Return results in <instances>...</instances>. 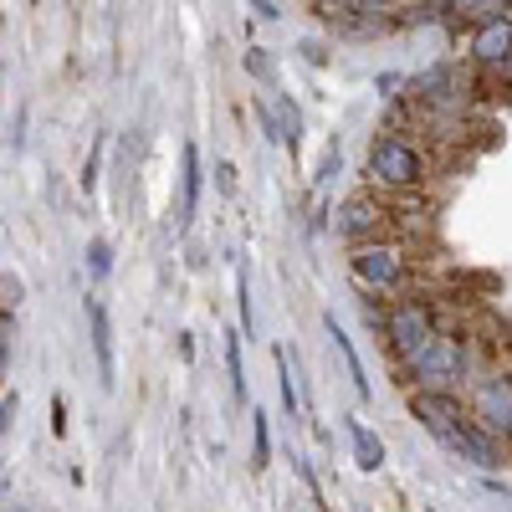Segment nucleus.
<instances>
[{
  "label": "nucleus",
  "instance_id": "obj_1",
  "mask_svg": "<svg viewBox=\"0 0 512 512\" xmlns=\"http://www.w3.org/2000/svg\"><path fill=\"white\" fill-rule=\"evenodd\" d=\"M410 415L431 431L446 451L466 456V461H477L487 466V472H497L502 466V446L497 436H487L482 425L472 420V410H466L456 395H441V390H410Z\"/></svg>",
  "mask_w": 512,
  "mask_h": 512
},
{
  "label": "nucleus",
  "instance_id": "obj_2",
  "mask_svg": "<svg viewBox=\"0 0 512 512\" xmlns=\"http://www.w3.org/2000/svg\"><path fill=\"white\" fill-rule=\"evenodd\" d=\"M369 180L390 185V190H410V185L425 180V159H420V149H415L410 139L379 134V139L369 144Z\"/></svg>",
  "mask_w": 512,
  "mask_h": 512
},
{
  "label": "nucleus",
  "instance_id": "obj_3",
  "mask_svg": "<svg viewBox=\"0 0 512 512\" xmlns=\"http://www.w3.org/2000/svg\"><path fill=\"white\" fill-rule=\"evenodd\" d=\"M461 374H466L461 338H446V333H436L431 349L405 364V379L415 384V390H441V395H451V384H456Z\"/></svg>",
  "mask_w": 512,
  "mask_h": 512
},
{
  "label": "nucleus",
  "instance_id": "obj_4",
  "mask_svg": "<svg viewBox=\"0 0 512 512\" xmlns=\"http://www.w3.org/2000/svg\"><path fill=\"white\" fill-rule=\"evenodd\" d=\"M384 338H390V354L400 364L420 359L425 349H431V338H436V318L425 303H395L390 313H384Z\"/></svg>",
  "mask_w": 512,
  "mask_h": 512
},
{
  "label": "nucleus",
  "instance_id": "obj_5",
  "mask_svg": "<svg viewBox=\"0 0 512 512\" xmlns=\"http://www.w3.org/2000/svg\"><path fill=\"white\" fill-rule=\"evenodd\" d=\"M349 267H354V277H359L364 287H374V292H400V287L410 282L405 251L390 246V241H364V246H354Z\"/></svg>",
  "mask_w": 512,
  "mask_h": 512
},
{
  "label": "nucleus",
  "instance_id": "obj_6",
  "mask_svg": "<svg viewBox=\"0 0 512 512\" xmlns=\"http://www.w3.org/2000/svg\"><path fill=\"white\" fill-rule=\"evenodd\" d=\"M384 221H390V210H384L374 195H349V200H338V210H333V231L344 241H359V246L369 236H379Z\"/></svg>",
  "mask_w": 512,
  "mask_h": 512
},
{
  "label": "nucleus",
  "instance_id": "obj_7",
  "mask_svg": "<svg viewBox=\"0 0 512 512\" xmlns=\"http://www.w3.org/2000/svg\"><path fill=\"white\" fill-rule=\"evenodd\" d=\"M487 436L507 441V425H512V395H507V379H482L477 390V415H472Z\"/></svg>",
  "mask_w": 512,
  "mask_h": 512
},
{
  "label": "nucleus",
  "instance_id": "obj_8",
  "mask_svg": "<svg viewBox=\"0 0 512 512\" xmlns=\"http://www.w3.org/2000/svg\"><path fill=\"white\" fill-rule=\"evenodd\" d=\"M88 328H93V354H98V384L113 390V384H118V364H113V328H108L103 297H88Z\"/></svg>",
  "mask_w": 512,
  "mask_h": 512
},
{
  "label": "nucleus",
  "instance_id": "obj_9",
  "mask_svg": "<svg viewBox=\"0 0 512 512\" xmlns=\"http://www.w3.org/2000/svg\"><path fill=\"white\" fill-rule=\"evenodd\" d=\"M507 47H512V21H507V11L492 16V21H482L477 36H472V57L487 62V67H502V72H507Z\"/></svg>",
  "mask_w": 512,
  "mask_h": 512
},
{
  "label": "nucleus",
  "instance_id": "obj_10",
  "mask_svg": "<svg viewBox=\"0 0 512 512\" xmlns=\"http://www.w3.org/2000/svg\"><path fill=\"white\" fill-rule=\"evenodd\" d=\"M195 205H200V149H195V144H185V154H180V216H175V226H180V231L190 226Z\"/></svg>",
  "mask_w": 512,
  "mask_h": 512
},
{
  "label": "nucleus",
  "instance_id": "obj_11",
  "mask_svg": "<svg viewBox=\"0 0 512 512\" xmlns=\"http://www.w3.org/2000/svg\"><path fill=\"white\" fill-rule=\"evenodd\" d=\"M338 31H379L384 21H390V16H384V6H359V0H354V6H318Z\"/></svg>",
  "mask_w": 512,
  "mask_h": 512
},
{
  "label": "nucleus",
  "instance_id": "obj_12",
  "mask_svg": "<svg viewBox=\"0 0 512 512\" xmlns=\"http://www.w3.org/2000/svg\"><path fill=\"white\" fill-rule=\"evenodd\" d=\"M323 328H328V338H333V349L344 354V364H349V379H354V390H359V400H369L374 390H369V379H364V364H359V354H354V344H349V333L338 328V318H333V313L323 318Z\"/></svg>",
  "mask_w": 512,
  "mask_h": 512
},
{
  "label": "nucleus",
  "instance_id": "obj_13",
  "mask_svg": "<svg viewBox=\"0 0 512 512\" xmlns=\"http://www.w3.org/2000/svg\"><path fill=\"white\" fill-rule=\"evenodd\" d=\"M349 441H354V461L364 466V472H379L384 466V441L369 431L364 420H349Z\"/></svg>",
  "mask_w": 512,
  "mask_h": 512
},
{
  "label": "nucleus",
  "instance_id": "obj_14",
  "mask_svg": "<svg viewBox=\"0 0 512 512\" xmlns=\"http://www.w3.org/2000/svg\"><path fill=\"white\" fill-rule=\"evenodd\" d=\"M267 108H272V128H277V139H282L287 149L303 144V118H297V103H292V98H277V103H267Z\"/></svg>",
  "mask_w": 512,
  "mask_h": 512
},
{
  "label": "nucleus",
  "instance_id": "obj_15",
  "mask_svg": "<svg viewBox=\"0 0 512 512\" xmlns=\"http://www.w3.org/2000/svg\"><path fill=\"white\" fill-rule=\"evenodd\" d=\"M251 461H256V472L272 461V431H267V415L262 410L251 415Z\"/></svg>",
  "mask_w": 512,
  "mask_h": 512
},
{
  "label": "nucleus",
  "instance_id": "obj_16",
  "mask_svg": "<svg viewBox=\"0 0 512 512\" xmlns=\"http://www.w3.org/2000/svg\"><path fill=\"white\" fill-rule=\"evenodd\" d=\"M272 359H277V384H282V410H287V415H297V384H292V359H287V349H272Z\"/></svg>",
  "mask_w": 512,
  "mask_h": 512
},
{
  "label": "nucleus",
  "instance_id": "obj_17",
  "mask_svg": "<svg viewBox=\"0 0 512 512\" xmlns=\"http://www.w3.org/2000/svg\"><path fill=\"white\" fill-rule=\"evenodd\" d=\"M226 374H231V395L246 400V369H241V344L226 338Z\"/></svg>",
  "mask_w": 512,
  "mask_h": 512
},
{
  "label": "nucleus",
  "instance_id": "obj_18",
  "mask_svg": "<svg viewBox=\"0 0 512 512\" xmlns=\"http://www.w3.org/2000/svg\"><path fill=\"white\" fill-rule=\"evenodd\" d=\"M88 272H93V282H103V277L113 272V246H108V241H93V246H88Z\"/></svg>",
  "mask_w": 512,
  "mask_h": 512
},
{
  "label": "nucleus",
  "instance_id": "obj_19",
  "mask_svg": "<svg viewBox=\"0 0 512 512\" xmlns=\"http://www.w3.org/2000/svg\"><path fill=\"white\" fill-rule=\"evenodd\" d=\"M21 297H26V282L16 272H0V313H11Z\"/></svg>",
  "mask_w": 512,
  "mask_h": 512
},
{
  "label": "nucleus",
  "instance_id": "obj_20",
  "mask_svg": "<svg viewBox=\"0 0 512 512\" xmlns=\"http://www.w3.org/2000/svg\"><path fill=\"white\" fill-rule=\"evenodd\" d=\"M246 292H251V282H246V272H236V297H241V328H246V333H256V313H251V297H246Z\"/></svg>",
  "mask_w": 512,
  "mask_h": 512
},
{
  "label": "nucleus",
  "instance_id": "obj_21",
  "mask_svg": "<svg viewBox=\"0 0 512 512\" xmlns=\"http://www.w3.org/2000/svg\"><path fill=\"white\" fill-rule=\"evenodd\" d=\"M6 364H11V313H0V379H6Z\"/></svg>",
  "mask_w": 512,
  "mask_h": 512
},
{
  "label": "nucleus",
  "instance_id": "obj_22",
  "mask_svg": "<svg viewBox=\"0 0 512 512\" xmlns=\"http://www.w3.org/2000/svg\"><path fill=\"white\" fill-rule=\"evenodd\" d=\"M246 67H251V72H262V77H272V57H267L262 47H256V52L246 57Z\"/></svg>",
  "mask_w": 512,
  "mask_h": 512
},
{
  "label": "nucleus",
  "instance_id": "obj_23",
  "mask_svg": "<svg viewBox=\"0 0 512 512\" xmlns=\"http://www.w3.org/2000/svg\"><path fill=\"white\" fill-rule=\"evenodd\" d=\"M11 415H16V395H11V400H0V436H6V425H11Z\"/></svg>",
  "mask_w": 512,
  "mask_h": 512
}]
</instances>
